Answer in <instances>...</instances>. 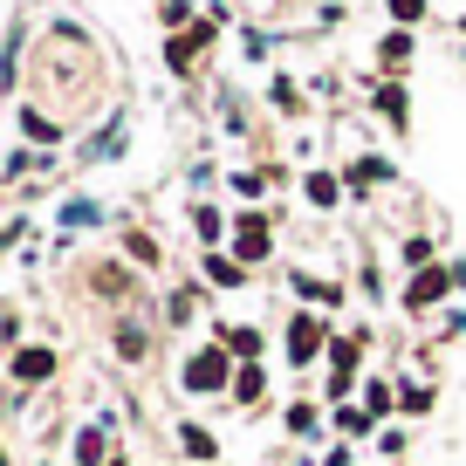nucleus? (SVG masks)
Masks as SVG:
<instances>
[{
	"label": "nucleus",
	"mask_w": 466,
	"mask_h": 466,
	"mask_svg": "<svg viewBox=\"0 0 466 466\" xmlns=\"http://www.w3.org/2000/svg\"><path fill=\"white\" fill-rule=\"evenodd\" d=\"M233 248H240V261H261V254H268V219L248 213V219H240V233H233Z\"/></svg>",
	"instance_id": "39448f33"
},
{
	"label": "nucleus",
	"mask_w": 466,
	"mask_h": 466,
	"mask_svg": "<svg viewBox=\"0 0 466 466\" xmlns=\"http://www.w3.org/2000/svg\"><path fill=\"white\" fill-rule=\"evenodd\" d=\"M206 281H213V289H240V268H233V261H219V254H213V261H206Z\"/></svg>",
	"instance_id": "1a4fd4ad"
},
{
	"label": "nucleus",
	"mask_w": 466,
	"mask_h": 466,
	"mask_svg": "<svg viewBox=\"0 0 466 466\" xmlns=\"http://www.w3.org/2000/svg\"><path fill=\"white\" fill-rule=\"evenodd\" d=\"M206 42H213V21H199V28H178L172 48H165V62H172V69H192V56H199Z\"/></svg>",
	"instance_id": "f03ea898"
},
{
	"label": "nucleus",
	"mask_w": 466,
	"mask_h": 466,
	"mask_svg": "<svg viewBox=\"0 0 466 466\" xmlns=\"http://www.w3.org/2000/svg\"><path fill=\"white\" fill-rule=\"evenodd\" d=\"M446 289H452V275H446V268H425V275H419V281L405 289V302H411V309H432V302H439Z\"/></svg>",
	"instance_id": "7ed1b4c3"
},
{
	"label": "nucleus",
	"mask_w": 466,
	"mask_h": 466,
	"mask_svg": "<svg viewBox=\"0 0 466 466\" xmlns=\"http://www.w3.org/2000/svg\"><path fill=\"white\" fill-rule=\"evenodd\" d=\"M124 289H131V275H124V268H110V261H103V268H96V295H124Z\"/></svg>",
	"instance_id": "9d476101"
},
{
	"label": "nucleus",
	"mask_w": 466,
	"mask_h": 466,
	"mask_svg": "<svg viewBox=\"0 0 466 466\" xmlns=\"http://www.w3.org/2000/svg\"><path fill=\"white\" fill-rule=\"evenodd\" d=\"M227 350H233V357H261V336H254V329H227Z\"/></svg>",
	"instance_id": "f8f14e48"
},
{
	"label": "nucleus",
	"mask_w": 466,
	"mask_h": 466,
	"mask_svg": "<svg viewBox=\"0 0 466 466\" xmlns=\"http://www.w3.org/2000/svg\"><path fill=\"white\" fill-rule=\"evenodd\" d=\"M384 172H391L384 158H357V165H350V186H378Z\"/></svg>",
	"instance_id": "6e6552de"
},
{
	"label": "nucleus",
	"mask_w": 466,
	"mask_h": 466,
	"mask_svg": "<svg viewBox=\"0 0 466 466\" xmlns=\"http://www.w3.org/2000/svg\"><path fill=\"white\" fill-rule=\"evenodd\" d=\"M76 452H83L89 466H103V432H83V446H76Z\"/></svg>",
	"instance_id": "dca6fc26"
},
{
	"label": "nucleus",
	"mask_w": 466,
	"mask_h": 466,
	"mask_svg": "<svg viewBox=\"0 0 466 466\" xmlns=\"http://www.w3.org/2000/svg\"><path fill=\"white\" fill-rule=\"evenodd\" d=\"M186 391H199V398H219L227 391V350H199L186 364Z\"/></svg>",
	"instance_id": "f257e3e1"
},
{
	"label": "nucleus",
	"mask_w": 466,
	"mask_h": 466,
	"mask_svg": "<svg viewBox=\"0 0 466 466\" xmlns=\"http://www.w3.org/2000/svg\"><path fill=\"white\" fill-rule=\"evenodd\" d=\"M145 350H151V329H137V322H124V329H116V357H131V364H137Z\"/></svg>",
	"instance_id": "0eeeda50"
},
{
	"label": "nucleus",
	"mask_w": 466,
	"mask_h": 466,
	"mask_svg": "<svg viewBox=\"0 0 466 466\" xmlns=\"http://www.w3.org/2000/svg\"><path fill=\"white\" fill-rule=\"evenodd\" d=\"M178 439H186V452H192V460H213V432H199V425H186V432H178Z\"/></svg>",
	"instance_id": "9b49d317"
},
{
	"label": "nucleus",
	"mask_w": 466,
	"mask_h": 466,
	"mask_svg": "<svg viewBox=\"0 0 466 466\" xmlns=\"http://www.w3.org/2000/svg\"><path fill=\"white\" fill-rule=\"evenodd\" d=\"M233 398H261V370H240V378H233Z\"/></svg>",
	"instance_id": "ddd939ff"
},
{
	"label": "nucleus",
	"mask_w": 466,
	"mask_h": 466,
	"mask_svg": "<svg viewBox=\"0 0 466 466\" xmlns=\"http://www.w3.org/2000/svg\"><path fill=\"white\" fill-rule=\"evenodd\" d=\"M378 103H384V116H391V124H405V89H384Z\"/></svg>",
	"instance_id": "4468645a"
},
{
	"label": "nucleus",
	"mask_w": 466,
	"mask_h": 466,
	"mask_svg": "<svg viewBox=\"0 0 466 466\" xmlns=\"http://www.w3.org/2000/svg\"><path fill=\"white\" fill-rule=\"evenodd\" d=\"M316 350H322V322H316V316H295V329H289V357H295V364H309Z\"/></svg>",
	"instance_id": "20e7f679"
},
{
	"label": "nucleus",
	"mask_w": 466,
	"mask_h": 466,
	"mask_svg": "<svg viewBox=\"0 0 466 466\" xmlns=\"http://www.w3.org/2000/svg\"><path fill=\"white\" fill-rule=\"evenodd\" d=\"M391 15H398V21H419V15H425V0H391Z\"/></svg>",
	"instance_id": "f3484780"
},
{
	"label": "nucleus",
	"mask_w": 466,
	"mask_h": 466,
	"mask_svg": "<svg viewBox=\"0 0 466 466\" xmlns=\"http://www.w3.org/2000/svg\"><path fill=\"white\" fill-rule=\"evenodd\" d=\"M309 199L329 206V199H336V178H329V172H316V178H309Z\"/></svg>",
	"instance_id": "2eb2a0df"
},
{
	"label": "nucleus",
	"mask_w": 466,
	"mask_h": 466,
	"mask_svg": "<svg viewBox=\"0 0 466 466\" xmlns=\"http://www.w3.org/2000/svg\"><path fill=\"white\" fill-rule=\"evenodd\" d=\"M15 378H21V384L56 378V350H21V357H15Z\"/></svg>",
	"instance_id": "423d86ee"
}]
</instances>
